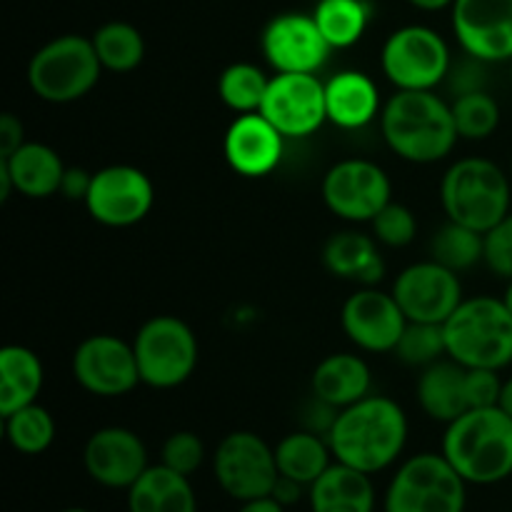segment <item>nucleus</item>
Instances as JSON below:
<instances>
[{
  "mask_svg": "<svg viewBox=\"0 0 512 512\" xmlns=\"http://www.w3.org/2000/svg\"><path fill=\"white\" fill-rule=\"evenodd\" d=\"M285 135L260 113H245L230 123L223 138V155L243 178L270 175L283 160Z\"/></svg>",
  "mask_w": 512,
  "mask_h": 512,
  "instance_id": "nucleus-20",
  "label": "nucleus"
},
{
  "mask_svg": "<svg viewBox=\"0 0 512 512\" xmlns=\"http://www.w3.org/2000/svg\"><path fill=\"white\" fill-rule=\"evenodd\" d=\"M440 203L448 220L488 233L510 215L512 180L493 160L478 155L460 158L445 170Z\"/></svg>",
  "mask_w": 512,
  "mask_h": 512,
  "instance_id": "nucleus-4",
  "label": "nucleus"
},
{
  "mask_svg": "<svg viewBox=\"0 0 512 512\" xmlns=\"http://www.w3.org/2000/svg\"><path fill=\"white\" fill-rule=\"evenodd\" d=\"M450 108H453L455 128L463 140L490 138L500 125V105L488 90L455 95Z\"/></svg>",
  "mask_w": 512,
  "mask_h": 512,
  "instance_id": "nucleus-35",
  "label": "nucleus"
},
{
  "mask_svg": "<svg viewBox=\"0 0 512 512\" xmlns=\"http://www.w3.org/2000/svg\"><path fill=\"white\" fill-rule=\"evenodd\" d=\"M370 385H373L370 368L360 355L333 353L315 365L313 378H310V393L313 398L343 410L368 398Z\"/></svg>",
  "mask_w": 512,
  "mask_h": 512,
  "instance_id": "nucleus-24",
  "label": "nucleus"
},
{
  "mask_svg": "<svg viewBox=\"0 0 512 512\" xmlns=\"http://www.w3.org/2000/svg\"><path fill=\"white\" fill-rule=\"evenodd\" d=\"M395 355L405 365H413V368H428V365L448 358L443 325L410 323L408 320V328H405L403 338H400L398 348H395Z\"/></svg>",
  "mask_w": 512,
  "mask_h": 512,
  "instance_id": "nucleus-36",
  "label": "nucleus"
},
{
  "mask_svg": "<svg viewBox=\"0 0 512 512\" xmlns=\"http://www.w3.org/2000/svg\"><path fill=\"white\" fill-rule=\"evenodd\" d=\"M103 65L93 40L83 35H58L33 53L28 63V85L40 100L68 105L85 98L98 85Z\"/></svg>",
  "mask_w": 512,
  "mask_h": 512,
  "instance_id": "nucleus-6",
  "label": "nucleus"
},
{
  "mask_svg": "<svg viewBox=\"0 0 512 512\" xmlns=\"http://www.w3.org/2000/svg\"><path fill=\"white\" fill-rule=\"evenodd\" d=\"M418 405L435 423H453L455 418L468 410L465 398V368L453 358H443L438 363L423 368L418 378Z\"/></svg>",
  "mask_w": 512,
  "mask_h": 512,
  "instance_id": "nucleus-26",
  "label": "nucleus"
},
{
  "mask_svg": "<svg viewBox=\"0 0 512 512\" xmlns=\"http://www.w3.org/2000/svg\"><path fill=\"white\" fill-rule=\"evenodd\" d=\"M305 485L298 483V480L293 478H285V475H280L278 480H275L273 485V493H270V498L278 500L283 508H293V505L300 503V498L305 495Z\"/></svg>",
  "mask_w": 512,
  "mask_h": 512,
  "instance_id": "nucleus-44",
  "label": "nucleus"
},
{
  "mask_svg": "<svg viewBox=\"0 0 512 512\" xmlns=\"http://www.w3.org/2000/svg\"><path fill=\"white\" fill-rule=\"evenodd\" d=\"M213 475L220 490L238 503L268 498L280 478L275 448L258 433L235 430L225 435L213 455Z\"/></svg>",
  "mask_w": 512,
  "mask_h": 512,
  "instance_id": "nucleus-10",
  "label": "nucleus"
},
{
  "mask_svg": "<svg viewBox=\"0 0 512 512\" xmlns=\"http://www.w3.org/2000/svg\"><path fill=\"white\" fill-rule=\"evenodd\" d=\"M83 465L93 483L128 493L135 480L150 468L148 448L138 433L110 425L90 435L83 448Z\"/></svg>",
  "mask_w": 512,
  "mask_h": 512,
  "instance_id": "nucleus-19",
  "label": "nucleus"
},
{
  "mask_svg": "<svg viewBox=\"0 0 512 512\" xmlns=\"http://www.w3.org/2000/svg\"><path fill=\"white\" fill-rule=\"evenodd\" d=\"M340 323L353 345L365 353H395L408 318L393 293L375 288H360L350 295L340 310Z\"/></svg>",
  "mask_w": 512,
  "mask_h": 512,
  "instance_id": "nucleus-17",
  "label": "nucleus"
},
{
  "mask_svg": "<svg viewBox=\"0 0 512 512\" xmlns=\"http://www.w3.org/2000/svg\"><path fill=\"white\" fill-rule=\"evenodd\" d=\"M328 123L343 130H360L373 123L383 110L375 80L363 70H340L325 80Z\"/></svg>",
  "mask_w": 512,
  "mask_h": 512,
  "instance_id": "nucleus-21",
  "label": "nucleus"
},
{
  "mask_svg": "<svg viewBox=\"0 0 512 512\" xmlns=\"http://www.w3.org/2000/svg\"><path fill=\"white\" fill-rule=\"evenodd\" d=\"M430 258L453 273H465L483 263V233L448 220L430 240Z\"/></svg>",
  "mask_w": 512,
  "mask_h": 512,
  "instance_id": "nucleus-34",
  "label": "nucleus"
},
{
  "mask_svg": "<svg viewBox=\"0 0 512 512\" xmlns=\"http://www.w3.org/2000/svg\"><path fill=\"white\" fill-rule=\"evenodd\" d=\"M500 408L512 418V378L503 383V393H500Z\"/></svg>",
  "mask_w": 512,
  "mask_h": 512,
  "instance_id": "nucleus-47",
  "label": "nucleus"
},
{
  "mask_svg": "<svg viewBox=\"0 0 512 512\" xmlns=\"http://www.w3.org/2000/svg\"><path fill=\"white\" fill-rule=\"evenodd\" d=\"M263 58L275 73H315L325 68L333 48L313 13H280L260 33Z\"/></svg>",
  "mask_w": 512,
  "mask_h": 512,
  "instance_id": "nucleus-14",
  "label": "nucleus"
},
{
  "mask_svg": "<svg viewBox=\"0 0 512 512\" xmlns=\"http://www.w3.org/2000/svg\"><path fill=\"white\" fill-rule=\"evenodd\" d=\"M380 68L398 90H435L448 80L453 58L438 30L428 25H403L385 38Z\"/></svg>",
  "mask_w": 512,
  "mask_h": 512,
  "instance_id": "nucleus-9",
  "label": "nucleus"
},
{
  "mask_svg": "<svg viewBox=\"0 0 512 512\" xmlns=\"http://www.w3.org/2000/svg\"><path fill=\"white\" fill-rule=\"evenodd\" d=\"M268 85L270 78L263 68L255 63H233L220 73L218 95L225 108L235 110L238 115L260 113Z\"/></svg>",
  "mask_w": 512,
  "mask_h": 512,
  "instance_id": "nucleus-32",
  "label": "nucleus"
},
{
  "mask_svg": "<svg viewBox=\"0 0 512 512\" xmlns=\"http://www.w3.org/2000/svg\"><path fill=\"white\" fill-rule=\"evenodd\" d=\"M443 330L448 358L463 368L503 370L512 363V313L503 298H465Z\"/></svg>",
  "mask_w": 512,
  "mask_h": 512,
  "instance_id": "nucleus-5",
  "label": "nucleus"
},
{
  "mask_svg": "<svg viewBox=\"0 0 512 512\" xmlns=\"http://www.w3.org/2000/svg\"><path fill=\"white\" fill-rule=\"evenodd\" d=\"M25 143L23 120L15 118L13 113L0 115V158L15 153Z\"/></svg>",
  "mask_w": 512,
  "mask_h": 512,
  "instance_id": "nucleus-42",
  "label": "nucleus"
},
{
  "mask_svg": "<svg viewBox=\"0 0 512 512\" xmlns=\"http://www.w3.org/2000/svg\"><path fill=\"white\" fill-rule=\"evenodd\" d=\"M410 425L405 410L385 395H368L338 413L328 430L335 463L360 473H383L395 465L408 445Z\"/></svg>",
  "mask_w": 512,
  "mask_h": 512,
  "instance_id": "nucleus-1",
  "label": "nucleus"
},
{
  "mask_svg": "<svg viewBox=\"0 0 512 512\" xmlns=\"http://www.w3.org/2000/svg\"><path fill=\"white\" fill-rule=\"evenodd\" d=\"M288 508H283V505L278 503V500H273L268 495V498H258V500H248V503H240L238 512H285Z\"/></svg>",
  "mask_w": 512,
  "mask_h": 512,
  "instance_id": "nucleus-45",
  "label": "nucleus"
},
{
  "mask_svg": "<svg viewBox=\"0 0 512 512\" xmlns=\"http://www.w3.org/2000/svg\"><path fill=\"white\" fill-rule=\"evenodd\" d=\"M503 383L505 380H500V370L465 368V398H468V410L500 405Z\"/></svg>",
  "mask_w": 512,
  "mask_h": 512,
  "instance_id": "nucleus-40",
  "label": "nucleus"
},
{
  "mask_svg": "<svg viewBox=\"0 0 512 512\" xmlns=\"http://www.w3.org/2000/svg\"><path fill=\"white\" fill-rule=\"evenodd\" d=\"M155 203L153 180L135 165H108L93 173L85 210L105 228H133Z\"/></svg>",
  "mask_w": 512,
  "mask_h": 512,
  "instance_id": "nucleus-12",
  "label": "nucleus"
},
{
  "mask_svg": "<svg viewBox=\"0 0 512 512\" xmlns=\"http://www.w3.org/2000/svg\"><path fill=\"white\" fill-rule=\"evenodd\" d=\"M275 463L280 475L310 488L335 463V458L325 435L313 430H295L275 445Z\"/></svg>",
  "mask_w": 512,
  "mask_h": 512,
  "instance_id": "nucleus-29",
  "label": "nucleus"
},
{
  "mask_svg": "<svg viewBox=\"0 0 512 512\" xmlns=\"http://www.w3.org/2000/svg\"><path fill=\"white\" fill-rule=\"evenodd\" d=\"M93 48L103 70L130 73L145 58V38L135 25L125 20H110L93 33Z\"/></svg>",
  "mask_w": 512,
  "mask_h": 512,
  "instance_id": "nucleus-31",
  "label": "nucleus"
},
{
  "mask_svg": "<svg viewBox=\"0 0 512 512\" xmlns=\"http://www.w3.org/2000/svg\"><path fill=\"white\" fill-rule=\"evenodd\" d=\"M373 238L385 248H405L418 235V220L408 205L388 203L370 223Z\"/></svg>",
  "mask_w": 512,
  "mask_h": 512,
  "instance_id": "nucleus-37",
  "label": "nucleus"
},
{
  "mask_svg": "<svg viewBox=\"0 0 512 512\" xmlns=\"http://www.w3.org/2000/svg\"><path fill=\"white\" fill-rule=\"evenodd\" d=\"M483 263L498 278L512 280V215L483 233Z\"/></svg>",
  "mask_w": 512,
  "mask_h": 512,
  "instance_id": "nucleus-39",
  "label": "nucleus"
},
{
  "mask_svg": "<svg viewBox=\"0 0 512 512\" xmlns=\"http://www.w3.org/2000/svg\"><path fill=\"white\" fill-rule=\"evenodd\" d=\"M320 195L335 218L345 223H373L375 215L393 203V183L373 160L345 158L325 173Z\"/></svg>",
  "mask_w": 512,
  "mask_h": 512,
  "instance_id": "nucleus-11",
  "label": "nucleus"
},
{
  "mask_svg": "<svg viewBox=\"0 0 512 512\" xmlns=\"http://www.w3.org/2000/svg\"><path fill=\"white\" fill-rule=\"evenodd\" d=\"M5 440L20 455H40L53 445L55 420L50 410L33 403L5 415Z\"/></svg>",
  "mask_w": 512,
  "mask_h": 512,
  "instance_id": "nucleus-33",
  "label": "nucleus"
},
{
  "mask_svg": "<svg viewBox=\"0 0 512 512\" xmlns=\"http://www.w3.org/2000/svg\"><path fill=\"white\" fill-rule=\"evenodd\" d=\"M390 293L410 323L443 325L465 300L460 275L433 258L408 265L395 278Z\"/></svg>",
  "mask_w": 512,
  "mask_h": 512,
  "instance_id": "nucleus-16",
  "label": "nucleus"
},
{
  "mask_svg": "<svg viewBox=\"0 0 512 512\" xmlns=\"http://www.w3.org/2000/svg\"><path fill=\"white\" fill-rule=\"evenodd\" d=\"M60 512H90V510L80 508V505H73V508H65V510H60Z\"/></svg>",
  "mask_w": 512,
  "mask_h": 512,
  "instance_id": "nucleus-49",
  "label": "nucleus"
},
{
  "mask_svg": "<svg viewBox=\"0 0 512 512\" xmlns=\"http://www.w3.org/2000/svg\"><path fill=\"white\" fill-rule=\"evenodd\" d=\"M128 512H198V498L188 475L150 465L128 490Z\"/></svg>",
  "mask_w": 512,
  "mask_h": 512,
  "instance_id": "nucleus-27",
  "label": "nucleus"
},
{
  "mask_svg": "<svg viewBox=\"0 0 512 512\" xmlns=\"http://www.w3.org/2000/svg\"><path fill=\"white\" fill-rule=\"evenodd\" d=\"M320 33L333 50L353 48L370 25V5L365 0H318L313 10Z\"/></svg>",
  "mask_w": 512,
  "mask_h": 512,
  "instance_id": "nucleus-30",
  "label": "nucleus"
},
{
  "mask_svg": "<svg viewBox=\"0 0 512 512\" xmlns=\"http://www.w3.org/2000/svg\"><path fill=\"white\" fill-rule=\"evenodd\" d=\"M510 180H512V163H510Z\"/></svg>",
  "mask_w": 512,
  "mask_h": 512,
  "instance_id": "nucleus-50",
  "label": "nucleus"
},
{
  "mask_svg": "<svg viewBox=\"0 0 512 512\" xmlns=\"http://www.w3.org/2000/svg\"><path fill=\"white\" fill-rule=\"evenodd\" d=\"M45 383V368L38 353L25 345H5L0 350V418L38 403Z\"/></svg>",
  "mask_w": 512,
  "mask_h": 512,
  "instance_id": "nucleus-28",
  "label": "nucleus"
},
{
  "mask_svg": "<svg viewBox=\"0 0 512 512\" xmlns=\"http://www.w3.org/2000/svg\"><path fill=\"white\" fill-rule=\"evenodd\" d=\"M378 240L358 230H343L330 235L323 245V265L335 278L355 280L360 288H375L385 275L383 255Z\"/></svg>",
  "mask_w": 512,
  "mask_h": 512,
  "instance_id": "nucleus-23",
  "label": "nucleus"
},
{
  "mask_svg": "<svg viewBox=\"0 0 512 512\" xmlns=\"http://www.w3.org/2000/svg\"><path fill=\"white\" fill-rule=\"evenodd\" d=\"M73 378L85 393L98 398H120L138 388L140 370L133 343L118 335H90L73 353Z\"/></svg>",
  "mask_w": 512,
  "mask_h": 512,
  "instance_id": "nucleus-13",
  "label": "nucleus"
},
{
  "mask_svg": "<svg viewBox=\"0 0 512 512\" xmlns=\"http://www.w3.org/2000/svg\"><path fill=\"white\" fill-rule=\"evenodd\" d=\"M503 300H505V305H508V308H510V313H512V280H508V288H505V295H503Z\"/></svg>",
  "mask_w": 512,
  "mask_h": 512,
  "instance_id": "nucleus-48",
  "label": "nucleus"
},
{
  "mask_svg": "<svg viewBox=\"0 0 512 512\" xmlns=\"http://www.w3.org/2000/svg\"><path fill=\"white\" fill-rule=\"evenodd\" d=\"M408 3L418 10H425V13H438V10L453 8L455 0H408Z\"/></svg>",
  "mask_w": 512,
  "mask_h": 512,
  "instance_id": "nucleus-46",
  "label": "nucleus"
},
{
  "mask_svg": "<svg viewBox=\"0 0 512 512\" xmlns=\"http://www.w3.org/2000/svg\"><path fill=\"white\" fill-rule=\"evenodd\" d=\"M485 65L483 60L470 58L465 63L453 65L448 73V83L450 90L455 95H465V93H475V90H485Z\"/></svg>",
  "mask_w": 512,
  "mask_h": 512,
  "instance_id": "nucleus-41",
  "label": "nucleus"
},
{
  "mask_svg": "<svg viewBox=\"0 0 512 512\" xmlns=\"http://www.w3.org/2000/svg\"><path fill=\"white\" fill-rule=\"evenodd\" d=\"M450 18L465 55L488 65L512 60V0H455Z\"/></svg>",
  "mask_w": 512,
  "mask_h": 512,
  "instance_id": "nucleus-18",
  "label": "nucleus"
},
{
  "mask_svg": "<svg viewBox=\"0 0 512 512\" xmlns=\"http://www.w3.org/2000/svg\"><path fill=\"white\" fill-rule=\"evenodd\" d=\"M140 383L155 390H173L188 383L198 368L200 348L193 328L175 315L145 320L133 340Z\"/></svg>",
  "mask_w": 512,
  "mask_h": 512,
  "instance_id": "nucleus-8",
  "label": "nucleus"
},
{
  "mask_svg": "<svg viewBox=\"0 0 512 512\" xmlns=\"http://www.w3.org/2000/svg\"><path fill=\"white\" fill-rule=\"evenodd\" d=\"M373 475L333 463L308 488L310 512H375Z\"/></svg>",
  "mask_w": 512,
  "mask_h": 512,
  "instance_id": "nucleus-25",
  "label": "nucleus"
},
{
  "mask_svg": "<svg viewBox=\"0 0 512 512\" xmlns=\"http://www.w3.org/2000/svg\"><path fill=\"white\" fill-rule=\"evenodd\" d=\"M0 170L10 178L15 193L30 200H45L60 193L68 168L50 145L25 140L15 153L0 158Z\"/></svg>",
  "mask_w": 512,
  "mask_h": 512,
  "instance_id": "nucleus-22",
  "label": "nucleus"
},
{
  "mask_svg": "<svg viewBox=\"0 0 512 512\" xmlns=\"http://www.w3.org/2000/svg\"><path fill=\"white\" fill-rule=\"evenodd\" d=\"M160 463L188 478L198 473L200 465L205 463V445L200 435H195L193 430H178L170 435L160 450Z\"/></svg>",
  "mask_w": 512,
  "mask_h": 512,
  "instance_id": "nucleus-38",
  "label": "nucleus"
},
{
  "mask_svg": "<svg viewBox=\"0 0 512 512\" xmlns=\"http://www.w3.org/2000/svg\"><path fill=\"white\" fill-rule=\"evenodd\" d=\"M468 485H498L512 475V418L500 405L470 408L445 425L443 450Z\"/></svg>",
  "mask_w": 512,
  "mask_h": 512,
  "instance_id": "nucleus-3",
  "label": "nucleus"
},
{
  "mask_svg": "<svg viewBox=\"0 0 512 512\" xmlns=\"http://www.w3.org/2000/svg\"><path fill=\"white\" fill-rule=\"evenodd\" d=\"M380 133L398 158L415 165L440 163L460 140L453 108L435 90H395L380 110Z\"/></svg>",
  "mask_w": 512,
  "mask_h": 512,
  "instance_id": "nucleus-2",
  "label": "nucleus"
},
{
  "mask_svg": "<svg viewBox=\"0 0 512 512\" xmlns=\"http://www.w3.org/2000/svg\"><path fill=\"white\" fill-rule=\"evenodd\" d=\"M260 115H265L285 138H308L328 123L325 83L315 73H275Z\"/></svg>",
  "mask_w": 512,
  "mask_h": 512,
  "instance_id": "nucleus-15",
  "label": "nucleus"
},
{
  "mask_svg": "<svg viewBox=\"0 0 512 512\" xmlns=\"http://www.w3.org/2000/svg\"><path fill=\"white\" fill-rule=\"evenodd\" d=\"M468 483L443 453H420L400 463L385 490V512H465Z\"/></svg>",
  "mask_w": 512,
  "mask_h": 512,
  "instance_id": "nucleus-7",
  "label": "nucleus"
},
{
  "mask_svg": "<svg viewBox=\"0 0 512 512\" xmlns=\"http://www.w3.org/2000/svg\"><path fill=\"white\" fill-rule=\"evenodd\" d=\"M90 183H93V173H88V170L83 168H68L65 170L63 185H60V195L68 200H80V203H85Z\"/></svg>",
  "mask_w": 512,
  "mask_h": 512,
  "instance_id": "nucleus-43",
  "label": "nucleus"
}]
</instances>
